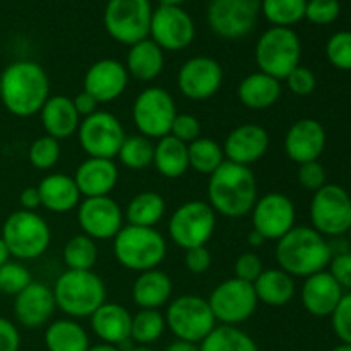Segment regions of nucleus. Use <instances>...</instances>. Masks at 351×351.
<instances>
[{"label":"nucleus","mask_w":351,"mask_h":351,"mask_svg":"<svg viewBox=\"0 0 351 351\" xmlns=\"http://www.w3.org/2000/svg\"><path fill=\"white\" fill-rule=\"evenodd\" d=\"M281 93H283L281 81L261 71L245 75L237 88L240 103L252 112H264L274 106L281 98Z\"/></svg>","instance_id":"29"},{"label":"nucleus","mask_w":351,"mask_h":351,"mask_svg":"<svg viewBox=\"0 0 351 351\" xmlns=\"http://www.w3.org/2000/svg\"><path fill=\"white\" fill-rule=\"evenodd\" d=\"M75 185L82 197H105L119 184V167L113 160L86 158L74 173Z\"/></svg>","instance_id":"25"},{"label":"nucleus","mask_w":351,"mask_h":351,"mask_svg":"<svg viewBox=\"0 0 351 351\" xmlns=\"http://www.w3.org/2000/svg\"><path fill=\"white\" fill-rule=\"evenodd\" d=\"M160 2V5H178L182 7V3L187 2V0H158Z\"/></svg>","instance_id":"60"},{"label":"nucleus","mask_w":351,"mask_h":351,"mask_svg":"<svg viewBox=\"0 0 351 351\" xmlns=\"http://www.w3.org/2000/svg\"><path fill=\"white\" fill-rule=\"evenodd\" d=\"M129 79L130 75L122 62L115 58H101L88 67L82 89L103 105L119 99L125 93Z\"/></svg>","instance_id":"20"},{"label":"nucleus","mask_w":351,"mask_h":351,"mask_svg":"<svg viewBox=\"0 0 351 351\" xmlns=\"http://www.w3.org/2000/svg\"><path fill=\"white\" fill-rule=\"evenodd\" d=\"M165 213H167V201L163 195L154 191H143L130 199L123 216L127 225L156 228L158 223L165 218Z\"/></svg>","instance_id":"35"},{"label":"nucleus","mask_w":351,"mask_h":351,"mask_svg":"<svg viewBox=\"0 0 351 351\" xmlns=\"http://www.w3.org/2000/svg\"><path fill=\"white\" fill-rule=\"evenodd\" d=\"M77 223L82 233L89 239L113 240L125 226L122 208L110 195L105 197H86L77 206Z\"/></svg>","instance_id":"19"},{"label":"nucleus","mask_w":351,"mask_h":351,"mask_svg":"<svg viewBox=\"0 0 351 351\" xmlns=\"http://www.w3.org/2000/svg\"><path fill=\"white\" fill-rule=\"evenodd\" d=\"M298 184L305 191L317 192L326 185V168L319 161L298 165Z\"/></svg>","instance_id":"50"},{"label":"nucleus","mask_w":351,"mask_h":351,"mask_svg":"<svg viewBox=\"0 0 351 351\" xmlns=\"http://www.w3.org/2000/svg\"><path fill=\"white\" fill-rule=\"evenodd\" d=\"M233 271H235V278L247 283H254L264 271L263 259L256 252H243L237 257Z\"/></svg>","instance_id":"49"},{"label":"nucleus","mask_w":351,"mask_h":351,"mask_svg":"<svg viewBox=\"0 0 351 351\" xmlns=\"http://www.w3.org/2000/svg\"><path fill=\"white\" fill-rule=\"evenodd\" d=\"M45 346L48 351H88L89 335L75 319L51 321L45 329Z\"/></svg>","instance_id":"33"},{"label":"nucleus","mask_w":351,"mask_h":351,"mask_svg":"<svg viewBox=\"0 0 351 351\" xmlns=\"http://www.w3.org/2000/svg\"><path fill=\"white\" fill-rule=\"evenodd\" d=\"M259 199L257 178L252 168L225 161L208 180V204L216 215L225 218H243L250 215Z\"/></svg>","instance_id":"2"},{"label":"nucleus","mask_w":351,"mask_h":351,"mask_svg":"<svg viewBox=\"0 0 351 351\" xmlns=\"http://www.w3.org/2000/svg\"><path fill=\"white\" fill-rule=\"evenodd\" d=\"M75 136L88 158L115 160L127 134L113 113L98 110L81 120Z\"/></svg>","instance_id":"14"},{"label":"nucleus","mask_w":351,"mask_h":351,"mask_svg":"<svg viewBox=\"0 0 351 351\" xmlns=\"http://www.w3.org/2000/svg\"><path fill=\"white\" fill-rule=\"evenodd\" d=\"M167 252V240L156 228L125 225L113 239L115 261L136 273L156 269L165 261Z\"/></svg>","instance_id":"5"},{"label":"nucleus","mask_w":351,"mask_h":351,"mask_svg":"<svg viewBox=\"0 0 351 351\" xmlns=\"http://www.w3.org/2000/svg\"><path fill=\"white\" fill-rule=\"evenodd\" d=\"M173 283L171 278L161 269H149L139 273L132 285V300L139 308L160 311L171 302Z\"/></svg>","instance_id":"30"},{"label":"nucleus","mask_w":351,"mask_h":351,"mask_svg":"<svg viewBox=\"0 0 351 351\" xmlns=\"http://www.w3.org/2000/svg\"><path fill=\"white\" fill-rule=\"evenodd\" d=\"M202 134V125L201 120L197 119L192 113H177L173 123H171L170 136H173L175 139H178L184 144H191L194 141H197Z\"/></svg>","instance_id":"46"},{"label":"nucleus","mask_w":351,"mask_h":351,"mask_svg":"<svg viewBox=\"0 0 351 351\" xmlns=\"http://www.w3.org/2000/svg\"><path fill=\"white\" fill-rule=\"evenodd\" d=\"M154 156V144L153 141L147 137L141 136V134H132V136H125L122 146H120L119 158L120 165L129 170H146L147 167L153 165Z\"/></svg>","instance_id":"41"},{"label":"nucleus","mask_w":351,"mask_h":351,"mask_svg":"<svg viewBox=\"0 0 351 351\" xmlns=\"http://www.w3.org/2000/svg\"><path fill=\"white\" fill-rule=\"evenodd\" d=\"M341 12V5L338 0H307L305 7V19L317 26L335 23Z\"/></svg>","instance_id":"45"},{"label":"nucleus","mask_w":351,"mask_h":351,"mask_svg":"<svg viewBox=\"0 0 351 351\" xmlns=\"http://www.w3.org/2000/svg\"><path fill=\"white\" fill-rule=\"evenodd\" d=\"M129 351H154V350L149 348V346H134V348Z\"/></svg>","instance_id":"62"},{"label":"nucleus","mask_w":351,"mask_h":351,"mask_svg":"<svg viewBox=\"0 0 351 351\" xmlns=\"http://www.w3.org/2000/svg\"><path fill=\"white\" fill-rule=\"evenodd\" d=\"M50 77L34 60H17L0 74V103L19 119L38 115L50 98Z\"/></svg>","instance_id":"1"},{"label":"nucleus","mask_w":351,"mask_h":351,"mask_svg":"<svg viewBox=\"0 0 351 351\" xmlns=\"http://www.w3.org/2000/svg\"><path fill=\"white\" fill-rule=\"evenodd\" d=\"M225 71L216 58L197 55L180 65L177 74L178 91L192 101H206L221 89Z\"/></svg>","instance_id":"17"},{"label":"nucleus","mask_w":351,"mask_h":351,"mask_svg":"<svg viewBox=\"0 0 351 351\" xmlns=\"http://www.w3.org/2000/svg\"><path fill=\"white\" fill-rule=\"evenodd\" d=\"M312 228L322 237L346 235L351 226V195L338 184H326L311 201Z\"/></svg>","instance_id":"12"},{"label":"nucleus","mask_w":351,"mask_h":351,"mask_svg":"<svg viewBox=\"0 0 351 351\" xmlns=\"http://www.w3.org/2000/svg\"><path fill=\"white\" fill-rule=\"evenodd\" d=\"M21 335L19 329L9 319L0 317V351H19Z\"/></svg>","instance_id":"53"},{"label":"nucleus","mask_w":351,"mask_h":351,"mask_svg":"<svg viewBox=\"0 0 351 351\" xmlns=\"http://www.w3.org/2000/svg\"><path fill=\"white\" fill-rule=\"evenodd\" d=\"M19 204H21V209H24V211H36V209L41 206L38 187L23 189L19 194Z\"/></svg>","instance_id":"55"},{"label":"nucleus","mask_w":351,"mask_h":351,"mask_svg":"<svg viewBox=\"0 0 351 351\" xmlns=\"http://www.w3.org/2000/svg\"><path fill=\"white\" fill-rule=\"evenodd\" d=\"M326 57L338 71H351V31H338L329 38Z\"/></svg>","instance_id":"44"},{"label":"nucleus","mask_w":351,"mask_h":351,"mask_svg":"<svg viewBox=\"0 0 351 351\" xmlns=\"http://www.w3.org/2000/svg\"><path fill=\"white\" fill-rule=\"evenodd\" d=\"M189 168L201 175H211L226 161L225 151L219 143L209 137H199L189 144Z\"/></svg>","instance_id":"37"},{"label":"nucleus","mask_w":351,"mask_h":351,"mask_svg":"<svg viewBox=\"0 0 351 351\" xmlns=\"http://www.w3.org/2000/svg\"><path fill=\"white\" fill-rule=\"evenodd\" d=\"M201 351H259L252 336L239 326L218 324L204 341L199 343Z\"/></svg>","instance_id":"36"},{"label":"nucleus","mask_w":351,"mask_h":351,"mask_svg":"<svg viewBox=\"0 0 351 351\" xmlns=\"http://www.w3.org/2000/svg\"><path fill=\"white\" fill-rule=\"evenodd\" d=\"M211 252L206 245L185 250L184 264L192 274H204L211 267Z\"/></svg>","instance_id":"52"},{"label":"nucleus","mask_w":351,"mask_h":351,"mask_svg":"<svg viewBox=\"0 0 351 351\" xmlns=\"http://www.w3.org/2000/svg\"><path fill=\"white\" fill-rule=\"evenodd\" d=\"M38 192H40L41 206L57 215L74 211L82 201L74 177L65 173L47 175L38 185Z\"/></svg>","instance_id":"28"},{"label":"nucleus","mask_w":351,"mask_h":351,"mask_svg":"<svg viewBox=\"0 0 351 351\" xmlns=\"http://www.w3.org/2000/svg\"><path fill=\"white\" fill-rule=\"evenodd\" d=\"M332 331L343 345H351V291L343 295L331 315Z\"/></svg>","instance_id":"47"},{"label":"nucleus","mask_w":351,"mask_h":351,"mask_svg":"<svg viewBox=\"0 0 351 351\" xmlns=\"http://www.w3.org/2000/svg\"><path fill=\"white\" fill-rule=\"evenodd\" d=\"M62 259L71 271H93L98 263V245L84 233L74 235L65 243Z\"/></svg>","instance_id":"39"},{"label":"nucleus","mask_w":351,"mask_h":351,"mask_svg":"<svg viewBox=\"0 0 351 351\" xmlns=\"http://www.w3.org/2000/svg\"><path fill=\"white\" fill-rule=\"evenodd\" d=\"M125 69L130 77L139 82H149L160 77L165 69V51L151 38L129 47Z\"/></svg>","instance_id":"31"},{"label":"nucleus","mask_w":351,"mask_h":351,"mask_svg":"<svg viewBox=\"0 0 351 351\" xmlns=\"http://www.w3.org/2000/svg\"><path fill=\"white\" fill-rule=\"evenodd\" d=\"M88 351H120V348L115 345H108V343H98V345L89 346Z\"/></svg>","instance_id":"59"},{"label":"nucleus","mask_w":351,"mask_h":351,"mask_svg":"<svg viewBox=\"0 0 351 351\" xmlns=\"http://www.w3.org/2000/svg\"><path fill=\"white\" fill-rule=\"evenodd\" d=\"M167 331V321L161 311L151 308H139L137 314L132 315L130 326V341L137 346H149L156 343Z\"/></svg>","instance_id":"38"},{"label":"nucleus","mask_w":351,"mask_h":351,"mask_svg":"<svg viewBox=\"0 0 351 351\" xmlns=\"http://www.w3.org/2000/svg\"><path fill=\"white\" fill-rule=\"evenodd\" d=\"M216 322L223 326H240L249 321L259 307L252 283L230 278L221 281L208 298Z\"/></svg>","instance_id":"13"},{"label":"nucleus","mask_w":351,"mask_h":351,"mask_svg":"<svg viewBox=\"0 0 351 351\" xmlns=\"http://www.w3.org/2000/svg\"><path fill=\"white\" fill-rule=\"evenodd\" d=\"M302 41L291 27L271 26L256 43V64L261 72L285 81L300 65Z\"/></svg>","instance_id":"7"},{"label":"nucleus","mask_w":351,"mask_h":351,"mask_svg":"<svg viewBox=\"0 0 351 351\" xmlns=\"http://www.w3.org/2000/svg\"><path fill=\"white\" fill-rule=\"evenodd\" d=\"M278 267L293 278H308L326 271L332 259V250L326 237L312 226H293L276 242Z\"/></svg>","instance_id":"3"},{"label":"nucleus","mask_w":351,"mask_h":351,"mask_svg":"<svg viewBox=\"0 0 351 351\" xmlns=\"http://www.w3.org/2000/svg\"><path fill=\"white\" fill-rule=\"evenodd\" d=\"M288 91L293 93L295 96H308L317 88V77L308 67L298 65L297 69L290 72L285 79Z\"/></svg>","instance_id":"48"},{"label":"nucleus","mask_w":351,"mask_h":351,"mask_svg":"<svg viewBox=\"0 0 351 351\" xmlns=\"http://www.w3.org/2000/svg\"><path fill=\"white\" fill-rule=\"evenodd\" d=\"M9 249L10 257L34 261L43 256L51 243V230L47 219L36 211L10 213L5 218L0 235Z\"/></svg>","instance_id":"6"},{"label":"nucleus","mask_w":351,"mask_h":351,"mask_svg":"<svg viewBox=\"0 0 351 351\" xmlns=\"http://www.w3.org/2000/svg\"><path fill=\"white\" fill-rule=\"evenodd\" d=\"M33 283L29 269L19 261H9L0 267V291L5 295H19Z\"/></svg>","instance_id":"43"},{"label":"nucleus","mask_w":351,"mask_h":351,"mask_svg":"<svg viewBox=\"0 0 351 351\" xmlns=\"http://www.w3.org/2000/svg\"><path fill=\"white\" fill-rule=\"evenodd\" d=\"M38 115L41 119L45 134L57 141L75 136L81 123V117L75 112L72 98L64 95H50Z\"/></svg>","instance_id":"26"},{"label":"nucleus","mask_w":351,"mask_h":351,"mask_svg":"<svg viewBox=\"0 0 351 351\" xmlns=\"http://www.w3.org/2000/svg\"><path fill=\"white\" fill-rule=\"evenodd\" d=\"M269 144L271 137L263 125L242 123L226 136L221 146L226 161L242 165V167H252L254 163L266 156Z\"/></svg>","instance_id":"22"},{"label":"nucleus","mask_w":351,"mask_h":351,"mask_svg":"<svg viewBox=\"0 0 351 351\" xmlns=\"http://www.w3.org/2000/svg\"><path fill=\"white\" fill-rule=\"evenodd\" d=\"M328 267L343 291H351V252L346 250V252L335 254Z\"/></svg>","instance_id":"51"},{"label":"nucleus","mask_w":351,"mask_h":351,"mask_svg":"<svg viewBox=\"0 0 351 351\" xmlns=\"http://www.w3.org/2000/svg\"><path fill=\"white\" fill-rule=\"evenodd\" d=\"M247 242H249L250 247H263L264 243H266V239H264L261 233H257L256 230H252V232L249 233V237H247Z\"/></svg>","instance_id":"57"},{"label":"nucleus","mask_w":351,"mask_h":351,"mask_svg":"<svg viewBox=\"0 0 351 351\" xmlns=\"http://www.w3.org/2000/svg\"><path fill=\"white\" fill-rule=\"evenodd\" d=\"M252 285L259 304L267 305V307H285L293 300L297 293L295 278L280 267L264 269Z\"/></svg>","instance_id":"32"},{"label":"nucleus","mask_w":351,"mask_h":351,"mask_svg":"<svg viewBox=\"0 0 351 351\" xmlns=\"http://www.w3.org/2000/svg\"><path fill=\"white\" fill-rule=\"evenodd\" d=\"M153 10L151 0H108L103 24L117 43L132 47L149 38Z\"/></svg>","instance_id":"10"},{"label":"nucleus","mask_w":351,"mask_h":351,"mask_svg":"<svg viewBox=\"0 0 351 351\" xmlns=\"http://www.w3.org/2000/svg\"><path fill=\"white\" fill-rule=\"evenodd\" d=\"M345 291L329 271H321L305 278L300 290L302 305L314 317H331Z\"/></svg>","instance_id":"24"},{"label":"nucleus","mask_w":351,"mask_h":351,"mask_svg":"<svg viewBox=\"0 0 351 351\" xmlns=\"http://www.w3.org/2000/svg\"><path fill=\"white\" fill-rule=\"evenodd\" d=\"M259 2H261V0H259Z\"/></svg>","instance_id":"64"},{"label":"nucleus","mask_w":351,"mask_h":351,"mask_svg":"<svg viewBox=\"0 0 351 351\" xmlns=\"http://www.w3.org/2000/svg\"><path fill=\"white\" fill-rule=\"evenodd\" d=\"M328 136L326 129L319 120L300 119L288 129L285 136V153L293 163L304 165L311 161H319L324 153Z\"/></svg>","instance_id":"23"},{"label":"nucleus","mask_w":351,"mask_h":351,"mask_svg":"<svg viewBox=\"0 0 351 351\" xmlns=\"http://www.w3.org/2000/svg\"><path fill=\"white\" fill-rule=\"evenodd\" d=\"M9 261H10V252H9V249H7L3 239L0 237V267H2L5 263H9Z\"/></svg>","instance_id":"58"},{"label":"nucleus","mask_w":351,"mask_h":351,"mask_svg":"<svg viewBox=\"0 0 351 351\" xmlns=\"http://www.w3.org/2000/svg\"><path fill=\"white\" fill-rule=\"evenodd\" d=\"M177 113V103L171 93L160 86H149L143 89L134 99V125L137 134L151 141L161 139L170 134Z\"/></svg>","instance_id":"11"},{"label":"nucleus","mask_w":351,"mask_h":351,"mask_svg":"<svg viewBox=\"0 0 351 351\" xmlns=\"http://www.w3.org/2000/svg\"><path fill=\"white\" fill-rule=\"evenodd\" d=\"M57 304L51 287L41 281H33L14 297V315L17 322L26 329L47 328L51 322Z\"/></svg>","instance_id":"21"},{"label":"nucleus","mask_w":351,"mask_h":351,"mask_svg":"<svg viewBox=\"0 0 351 351\" xmlns=\"http://www.w3.org/2000/svg\"><path fill=\"white\" fill-rule=\"evenodd\" d=\"M165 351H201V348H199V345H195V343L175 339L173 343H170V345L165 348Z\"/></svg>","instance_id":"56"},{"label":"nucleus","mask_w":351,"mask_h":351,"mask_svg":"<svg viewBox=\"0 0 351 351\" xmlns=\"http://www.w3.org/2000/svg\"><path fill=\"white\" fill-rule=\"evenodd\" d=\"M72 103H74V108L75 112L79 113V117H81V120L86 119V117L93 115L95 112H98V106H99V103L96 101L89 93H86L84 89L72 98Z\"/></svg>","instance_id":"54"},{"label":"nucleus","mask_w":351,"mask_h":351,"mask_svg":"<svg viewBox=\"0 0 351 351\" xmlns=\"http://www.w3.org/2000/svg\"><path fill=\"white\" fill-rule=\"evenodd\" d=\"M331 351H351V345H338L336 348H332Z\"/></svg>","instance_id":"61"},{"label":"nucleus","mask_w":351,"mask_h":351,"mask_svg":"<svg viewBox=\"0 0 351 351\" xmlns=\"http://www.w3.org/2000/svg\"><path fill=\"white\" fill-rule=\"evenodd\" d=\"M297 219V211L295 204L288 195L281 192H269L257 199L250 211V221H252V230L267 240L278 242L290 232Z\"/></svg>","instance_id":"18"},{"label":"nucleus","mask_w":351,"mask_h":351,"mask_svg":"<svg viewBox=\"0 0 351 351\" xmlns=\"http://www.w3.org/2000/svg\"><path fill=\"white\" fill-rule=\"evenodd\" d=\"M216 213L208 201H187L168 219V237L182 250L204 247L216 232Z\"/></svg>","instance_id":"9"},{"label":"nucleus","mask_w":351,"mask_h":351,"mask_svg":"<svg viewBox=\"0 0 351 351\" xmlns=\"http://www.w3.org/2000/svg\"><path fill=\"white\" fill-rule=\"evenodd\" d=\"M167 329L177 339L189 343L204 341L206 336L218 326L208 298L199 295H182V297L171 298L165 312Z\"/></svg>","instance_id":"8"},{"label":"nucleus","mask_w":351,"mask_h":351,"mask_svg":"<svg viewBox=\"0 0 351 351\" xmlns=\"http://www.w3.org/2000/svg\"><path fill=\"white\" fill-rule=\"evenodd\" d=\"M91 329L101 343L120 346L130 341V326L132 314L123 305L105 302L95 314L89 317Z\"/></svg>","instance_id":"27"},{"label":"nucleus","mask_w":351,"mask_h":351,"mask_svg":"<svg viewBox=\"0 0 351 351\" xmlns=\"http://www.w3.org/2000/svg\"><path fill=\"white\" fill-rule=\"evenodd\" d=\"M149 38L163 51L185 50L195 38V23L184 7L160 5L153 10Z\"/></svg>","instance_id":"16"},{"label":"nucleus","mask_w":351,"mask_h":351,"mask_svg":"<svg viewBox=\"0 0 351 351\" xmlns=\"http://www.w3.org/2000/svg\"><path fill=\"white\" fill-rule=\"evenodd\" d=\"M261 14L278 27H291L305 19L307 0H261Z\"/></svg>","instance_id":"40"},{"label":"nucleus","mask_w":351,"mask_h":351,"mask_svg":"<svg viewBox=\"0 0 351 351\" xmlns=\"http://www.w3.org/2000/svg\"><path fill=\"white\" fill-rule=\"evenodd\" d=\"M261 16L259 0H211L208 24L223 40H240L250 34Z\"/></svg>","instance_id":"15"},{"label":"nucleus","mask_w":351,"mask_h":351,"mask_svg":"<svg viewBox=\"0 0 351 351\" xmlns=\"http://www.w3.org/2000/svg\"><path fill=\"white\" fill-rule=\"evenodd\" d=\"M153 167L161 177L180 178L189 170V147L173 136H165L154 144Z\"/></svg>","instance_id":"34"},{"label":"nucleus","mask_w":351,"mask_h":351,"mask_svg":"<svg viewBox=\"0 0 351 351\" xmlns=\"http://www.w3.org/2000/svg\"><path fill=\"white\" fill-rule=\"evenodd\" d=\"M60 141L53 139L50 136H40L31 143L27 149V160L31 167L40 171H48L58 163L60 160Z\"/></svg>","instance_id":"42"},{"label":"nucleus","mask_w":351,"mask_h":351,"mask_svg":"<svg viewBox=\"0 0 351 351\" xmlns=\"http://www.w3.org/2000/svg\"><path fill=\"white\" fill-rule=\"evenodd\" d=\"M58 311L71 319H88L106 302V285L93 271H64L51 287Z\"/></svg>","instance_id":"4"},{"label":"nucleus","mask_w":351,"mask_h":351,"mask_svg":"<svg viewBox=\"0 0 351 351\" xmlns=\"http://www.w3.org/2000/svg\"><path fill=\"white\" fill-rule=\"evenodd\" d=\"M346 235H348V242H350V245H351V226L348 228V232H346Z\"/></svg>","instance_id":"63"}]
</instances>
